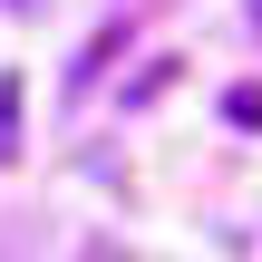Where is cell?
<instances>
[{"label": "cell", "instance_id": "obj_1", "mask_svg": "<svg viewBox=\"0 0 262 262\" xmlns=\"http://www.w3.org/2000/svg\"><path fill=\"white\" fill-rule=\"evenodd\" d=\"M117 49H126V29H97V39H88V49H78V78H68V88H78V97H88V88H97V68H107V58H117Z\"/></svg>", "mask_w": 262, "mask_h": 262}, {"label": "cell", "instance_id": "obj_2", "mask_svg": "<svg viewBox=\"0 0 262 262\" xmlns=\"http://www.w3.org/2000/svg\"><path fill=\"white\" fill-rule=\"evenodd\" d=\"M224 126H262V88H253V78L224 88Z\"/></svg>", "mask_w": 262, "mask_h": 262}, {"label": "cell", "instance_id": "obj_3", "mask_svg": "<svg viewBox=\"0 0 262 262\" xmlns=\"http://www.w3.org/2000/svg\"><path fill=\"white\" fill-rule=\"evenodd\" d=\"M243 19H262V0H243Z\"/></svg>", "mask_w": 262, "mask_h": 262}]
</instances>
